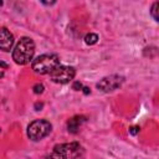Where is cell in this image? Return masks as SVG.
<instances>
[{"label": "cell", "instance_id": "cell-11", "mask_svg": "<svg viewBox=\"0 0 159 159\" xmlns=\"http://www.w3.org/2000/svg\"><path fill=\"white\" fill-rule=\"evenodd\" d=\"M32 89H34V93L40 94V93H42V92H43L45 87H43V84H42V83H36V84L32 87Z\"/></svg>", "mask_w": 159, "mask_h": 159}, {"label": "cell", "instance_id": "cell-15", "mask_svg": "<svg viewBox=\"0 0 159 159\" xmlns=\"http://www.w3.org/2000/svg\"><path fill=\"white\" fill-rule=\"evenodd\" d=\"M82 91H83V93H84V94H88V93L91 92V89H89L88 87H83V88H82Z\"/></svg>", "mask_w": 159, "mask_h": 159}, {"label": "cell", "instance_id": "cell-12", "mask_svg": "<svg viewBox=\"0 0 159 159\" xmlns=\"http://www.w3.org/2000/svg\"><path fill=\"white\" fill-rule=\"evenodd\" d=\"M72 88H73L75 91H81V89L83 88V86H82V83H81L80 81H76V82H73Z\"/></svg>", "mask_w": 159, "mask_h": 159}, {"label": "cell", "instance_id": "cell-3", "mask_svg": "<svg viewBox=\"0 0 159 159\" xmlns=\"http://www.w3.org/2000/svg\"><path fill=\"white\" fill-rule=\"evenodd\" d=\"M60 65V57L56 53H45L37 56L31 61V67L36 73L47 75L51 73Z\"/></svg>", "mask_w": 159, "mask_h": 159}, {"label": "cell", "instance_id": "cell-1", "mask_svg": "<svg viewBox=\"0 0 159 159\" xmlns=\"http://www.w3.org/2000/svg\"><path fill=\"white\" fill-rule=\"evenodd\" d=\"M82 157H83L82 147L78 143L73 142V143L55 145L53 150L43 159H82Z\"/></svg>", "mask_w": 159, "mask_h": 159}, {"label": "cell", "instance_id": "cell-6", "mask_svg": "<svg viewBox=\"0 0 159 159\" xmlns=\"http://www.w3.org/2000/svg\"><path fill=\"white\" fill-rule=\"evenodd\" d=\"M123 81H124V77H122L119 75H111V76L103 77L97 83V88L101 89L102 92H112V91L119 88L122 86Z\"/></svg>", "mask_w": 159, "mask_h": 159}, {"label": "cell", "instance_id": "cell-10", "mask_svg": "<svg viewBox=\"0 0 159 159\" xmlns=\"http://www.w3.org/2000/svg\"><path fill=\"white\" fill-rule=\"evenodd\" d=\"M158 11H159V2L155 1L152 5V9H150V14H152V16H153V19L155 21H159V14H158Z\"/></svg>", "mask_w": 159, "mask_h": 159}, {"label": "cell", "instance_id": "cell-13", "mask_svg": "<svg viewBox=\"0 0 159 159\" xmlns=\"http://www.w3.org/2000/svg\"><path fill=\"white\" fill-rule=\"evenodd\" d=\"M139 130H140V128H139L138 125H133V127H130V128H129V133H130L132 135L138 134V133H139Z\"/></svg>", "mask_w": 159, "mask_h": 159}, {"label": "cell", "instance_id": "cell-16", "mask_svg": "<svg viewBox=\"0 0 159 159\" xmlns=\"http://www.w3.org/2000/svg\"><path fill=\"white\" fill-rule=\"evenodd\" d=\"M1 5H2V1H0V6H1Z\"/></svg>", "mask_w": 159, "mask_h": 159}, {"label": "cell", "instance_id": "cell-14", "mask_svg": "<svg viewBox=\"0 0 159 159\" xmlns=\"http://www.w3.org/2000/svg\"><path fill=\"white\" fill-rule=\"evenodd\" d=\"M42 107H43V104H42L41 102H36V103H35V111H41Z\"/></svg>", "mask_w": 159, "mask_h": 159}, {"label": "cell", "instance_id": "cell-2", "mask_svg": "<svg viewBox=\"0 0 159 159\" xmlns=\"http://www.w3.org/2000/svg\"><path fill=\"white\" fill-rule=\"evenodd\" d=\"M35 53V43L30 37H21L12 50V60L17 65H26L32 61Z\"/></svg>", "mask_w": 159, "mask_h": 159}, {"label": "cell", "instance_id": "cell-9", "mask_svg": "<svg viewBox=\"0 0 159 159\" xmlns=\"http://www.w3.org/2000/svg\"><path fill=\"white\" fill-rule=\"evenodd\" d=\"M97 41H98V35L97 34L89 32L84 36V42L87 45H94V43H97Z\"/></svg>", "mask_w": 159, "mask_h": 159}, {"label": "cell", "instance_id": "cell-4", "mask_svg": "<svg viewBox=\"0 0 159 159\" xmlns=\"http://www.w3.org/2000/svg\"><path fill=\"white\" fill-rule=\"evenodd\" d=\"M51 123L46 119H36L34 122H31L27 127V135L31 140H41L42 138H45L46 135L50 134L51 132Z\"/></svg>", "mask_w": 159, "mask_h": 159}, {"label": "cell", "instance_id": "cell-8", "mask_svg": "<svg viewBox=\"0 0 159 159\" xmlns=\"http://www.w3.org/2000/svg\"><path fill=\"white\" fill-rule=\"evenodd\" d=\"M86 122V117L84 116H76L73 118H71L68 122H67V129L70 133H77L80 125Z\"/></svg>", "mask_w": 159, "mask_h": 159}, {"label": "cell", "instance_id": "cell-5", "mask_svg": "<svg viewBox=\"0 0 159 159\" xmlns=\"http://www.w3.org/2000/svg\"><path fill=\"white\" fill-rule=\"evenodd\" d=\"M76 75V71L73 67L71 66H63V65H58L51 73H50V78L52 82L55 83H60V84H65L68 83L70 81L73 80Z\"/></svg>", "mask_w": 159, "mask_h": 159}, {"label": "cell", "instance_id": "cell-7", "mask_svg": "<svg viewBox=\"0 0 159 159\" xmlns=\"http://www.w3.org/2000/svg\"><path fill=\"white\" fill-rule=\"evenodd\" d=\"M14 45V36L6 27H0V50L7 52Z\"/></svg>", "mask_w": 159, "mask_h": 159}]
</instances>
